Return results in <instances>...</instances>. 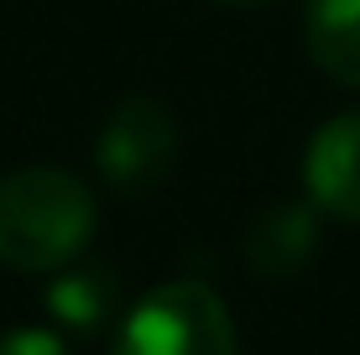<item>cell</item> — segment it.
Listing matches in <instances>:
<instances>
[{
	"label": "cell",
	"instance_id": "8",
	"mask_svg": "<svg viewBox=\"0 0 360 355\" xmlns=\"http://www.w3.org/2000/svg\"><path fill=\"white\" fill-rule=\"evenodd\" d=\"M0 355H68V345L53 329H11L0 335Z\"/></svg>",
	"mask_w": 360,
	"mask_h": 355
},
{
	"label": "cell",
	"instance_id": "3",
	"mask_svg": "<svg viewBox=\"0 0 360 355\" xmlns=\"http://www.w3.org/2000/svg\"><path fill=\"white\" fill-rule=\"evenodd\" d=\"M94 162L99 178L110 183L126 199H146L157 193L178 162V120L162 100H146V94H131L105 115L94 141Z\"/></svg>",
	"mask_w": 360,
	"mask_h": 355
},
{
	"label": "cell",
	"instance_id": "4",
	"mask_svg": "<svg viewBox=\"0 0 360 355\" xmlns=\"http://www.w3.org/2000/svg\"><path fill=\"white\" fill-rule=\"evenodd\" d=\"M303 183L319 209L360 225V110L324 120L303 152Z\"/></svg>",
	"mask_w": 360,
	"mask_h": 355
},
{
	"label": "cell",
	"instance_id": "1",
	"mask_svg": "<svg viewBox=\"0 0 360 355\" xmlns=\"http://www.w3.org/2000/svg\"><path fill=\"white\" fill-rule=\"evenodd\" d=\"M99 225L94 193L63 167H21L0 178V266L58 272Z\"/></svg>",
	"mask_w": 360,
	"mask_h": 355
},
{
	"label": "cell",
	"instance_id": "5",
	"mask_svg": "<svg viewBox=\"0 0 360 355\" xmlns=\"http://www.w3.org/2000/svg\"><path fill=\"white\" fill-rule=\"evenodd\" d=\"M240 246H245V262H251L256 272L271 277V283H282V277H297L314 262L319 219H314V209H303V204H271L266 214L251 219Z\"/></svg>",
	"mask_w": 360,
	"mask_h": 355
},
{
	"label": "cell",
	"instance_id": "6",
	"mask_svg": "<svg viewBox=\"0 0 360 355\" xmlns=\"http://www.w3.org/2000/svg\"><path fill=\"white\" fill-rule=\"evenodd\" d=\"M42 303L68 335H99L120 314V277L99 262H79L73 256L68 266H58V277L47 283Z\"/></svg>",
	"mask_w": 360,
	"mask_h": 355
},
{
	"label": "cell",
	"instance_id": "9",
	"mask_svg": "<svg viewBox=\"0 0 360 355\" xmlns=\"http://www.w3.org/2000/svg\"><path fill=\"white\" fill-rule=\"evenodd\" d=\"M219 6H230V11H266V6H277V0H219Z\"/></svg>",
	"mask_w": 360,
	"mask_h": 355
},
{
	"label": "cell",
	"instance_id": "2",
	"mask_svg": "<svg viewBox=\"0 0 360 355\" xmlns=\"http://www.w3.org/2000/svg\"><path fill=\"white\" fill-rule=\"evenodd\" d=\"M110 355H240V335L209 283H162L126 309Z\"/></svg>",
	"mask_w": 360,
	"mask_h": 355
},
{
	"label": "cell",
	"instance_id": "7",
	"mask_svg": "<svg viewBox=\"0 0 360 355\" xmlns=\"http://www.w3.org/2000/svg\"><path fill=\"white\" fill-rule=\"evenodd\" d=\"M303 42L324 79L360 89V0H308Z\"/></svg>",
	"mask_w": 360,
	"mask_h": 355
}]
</instances>
